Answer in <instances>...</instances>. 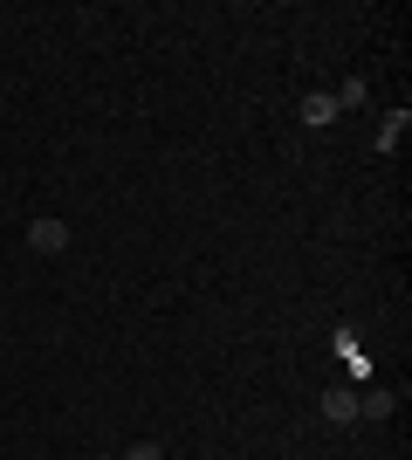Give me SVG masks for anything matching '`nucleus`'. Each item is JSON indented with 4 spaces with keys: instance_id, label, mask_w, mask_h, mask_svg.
I'll return each instance as SVG.
<instances>
[{
    "instance_id": "obj_1",
    "label": "nucleus",
    "mask_w": 412,
    "mask_h": 460,
    "mask_svg": "<svg viewBox=\"0 0 412 460\" xmlns=\"http://www.w3.org/2000/svg\"><path fill=\"white\" fill-rule=\"evenodd\" d=\"M323 420H330V426H351V420H364V399L337 385V392H323Z\"/></svg>"
},
{
    "instance_id": "obj_2",
    "label": "nucleus",
    "mask_w": 412,
    "mask_h": 460,
    "mask_svg": "<svg viewBox=\"0 0 412 460\" xmlns=\"http://www.w3.org/2000/svg\"><path fill=\"white\" fill-rule=\"evenodd\" d=\"M28 248L35 254H62L69 248V227H62V220H35V227H28Z\"/></svg>"
},
{
    "instance_id": "obj_3",
    "label": "nucleus",
    "mask_w": 412,
    "mask_h": 460,
    "mask_svg": "<svg viewBox=\"0 0 412 460\" xmlns=\"http://www.w3.org/2000/svg\"><path fill=\"white\" fill-rule=\"evenodd\" d=\"M302 124H310V131L337 124V96H302Z\"/></svg>"
},
{
    "instance_id": "obj_4",
    "label": "nucleus",
    "mask_w": 412,
    "mask_h": 460,
    "mask_svg": "<svg viewBox=\"0 0 412 460\" xmlns=\"http://www.w3.org/2000/svg\"><path fill=\"white\" fill-rule=\"evenodd\" d=\"M406 124H412V117H406V111H392V117H385V124H378V145L392 152V145H399V131H406Z\"/></svg>"
},
{
    "instance_id": "obj_5",
    "label": "nucleus",
    "mask_w": 412,
    "mask_h": 460,
    "mask_svg": "<svg viewBox=\"0 0 412 460\" xmlns=\"http://www.w3.org/2000/svg\"><path fill=\"white\" fill-rule=\"evenodd\" d=\"M118 460H165V454H158V447H152V440H137V447H124V454H118Z\"/></svg>"
},
{
    "instance_id": "obj_6",
    "label": "nucleus",
    "mask_w": 412,
    "mask_h": 460,
    "mask_svg": "<svg viewBox=\"0 0 412 460\" xmlns=\"http://www.w3.org/2000/svg\"><path fill=\"white\" fill-rule=\"evenodd\" d=\"M97 460H118V454H97Z\"/></svg>"
}]
</instances>
